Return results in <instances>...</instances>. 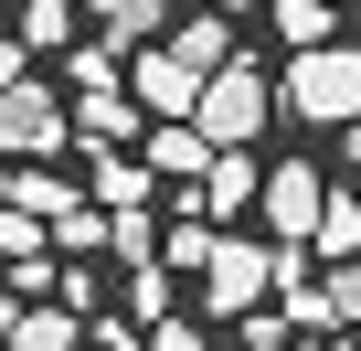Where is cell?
<instances>
[{
  "mask_svg": "<svg viewBox=\"0 0 361 351\" xmlns=\"http://www.w3.org/2000/svg\"><path fill=\"white\" fill-rule=\"evenodd\" d=\"M298 277H308V256H298V245L213 234V256H202V309H213V319H234V309H255V298H276V287H298Z\"/></svg>",
  "mask_w": 361,
  "mask_h": 351,
  "instance_id": "cell-1",
  "label": "cell"
},
{
  "mask_svg": "<svg viewBox=\"0 0 361 351\" xmlns=\"http://www.w3.org/2000/svg\"><path fill=\"white\" fill-rule=\"evenodd\" d=\"M276 107H287V117H308V128L361 117V54H350V43H298V54H287V75H276Z\"/></svg>",
  "mask_w": 361,
  "mask_h": 351,
  "instance_id": "cell-2",
  "label": "cell"
},
{
  "mask_svg": "<svg viewBox=\"0 0 361 351\" xmlns=\"http://www.w3.org/2000/svg\"><path fill=\"white\" fill-rule=\"evenodd\" d=\"M266 117H276V85L255 75V54H224V64L202 75V96H192V128H202L213 149H245V138H266Z\"/></svg>",
  "mask_w": 361,
  "mask_h": 351,
  "instance_id": "cell-3",
  "label": "cell"
},
{
  "mask_svg": "<svg viewBox=\"0 0 361 351\" xmlns=\"http://www.w3.org/2000/svg\"><path fill=\"white\" fill-rule=\"evenodd\" d=\"M64 149V96L54 85H0V160H54Z\"/></svg>",
  "mask_w": 361,
  "mask_h": 351,
  "instance_id": "cell-4",
  "label": "cell"
},
{
  "mask_svg": "<svg viewBox=\"0 0 361 351\" xmlns=\"http://www.w3.org/2000/svg\"><path fill=\"white\" fill-rule=\"evenodd\" d=\"M319 192H329V182H319L308 160L266 170V182H255V213H266V234H276V245H308V224H319Z\"/></svg>",
  "mask_w": 361,
  "mask_h": 351,
  "instance_id": "cell-5",
  "label": "cell"
},
{
  "mask_svg": "<svg viewBox=\"0 0 361 351\" xmlns=\"http://www.w3.org/2000/svg\"><path fill=\"white\" fill-rule=\"evenodd\" d=\"M149 117H138V96L128 85H85L75 107H64V149H128Z\"/></svg>",
  "mask_w": 361,
  "mask_h": 351,
  "instance_id": "cell-6",
  "label": "cell"
},
{
  "mask_svg": "<svg viewBox=\"0 0 361 351\" xmlns=\"http://www.w3.org/2000/svg\"><path fill=\"white\" fill-rule=\"evenodd\" d=\"M128 96H138V117H192V96H202V75L180 64L170 43H138V64H128Z\"/></svg>",
  "mask_w": 361,
  "mask_h": 351,
  "instance_id": "cell-7",
  "label": "cell"
},
{
  "mask_svg": "<svg viewBox=\"0 0 361 351\" xmlns=\"http://www.w3.org/2000/svg\"><path fill=\"white\" fill-rule=\"evenodd\" d=\"M287 319L350 330V319H361V256H329V277H298V287H287Z\"/></svg>",
  "mask_w": 361,
  "mask_h": 351,
  "instance_id": "cell-8",
  "label": "cell"
},
{
  "mask_svg": "<svg viewBox=\"0 0 361 351\" xmlns=\"http://www.w3.org/2000/svg\"><path fill=\"white\" fill-rule=\"evenodd\" d=\"M255 182H266V170H255V138H245V149H213V170L192 182V203H202V224H234V213L255 203Z\"/></svg>",
  "mask_w": 361,
  "mask_h": 351,
  "instance_id": "cell-9",
  "label": "cell"
},
{
  "mask_svg": "<svg viewBox=\"0 0 361 351\" xmlns=\"http://www.w3.org/2000/svg\"><path fill=\"white\" fill-rule=\"evenodd\" d=\"M138 138H149V182H202V170H213V138L192 117H149Z\"/></svg>",
  "mask_w": 361,
  "mask_h": 351,
  "instance_id": "cell-10",
  "label": "cell"
},
{
  "mask_svg": "<svg viewBox=\"0 0 361 351\" xmlns=\"http://www.w3.org/2000/svg\"><path fill=\"white\" fill-rule=\"evenodd\" d=\"M170 54L192 64V75H213L224 54H245V43H234V11H180V22H170Z\"/></svg>",
  "mask_w": 361,
  "mask_h": 351,
  "instance_id": "cell-11",
  "label": "cell"
},
{
  "mask_svg": "<svg viewBox=\"0 0 361 351\" xmlns=\"http://www.w3.org/2000/svg\"><path fill=\"white\" fill-rule=\"evenodd\" d=\"M75 160L96 170V192H106V213H117V203H149V192H159V182H149V160H128V149H75Z\"/></svg>",
  "mask_w": 361,
  "mask_h": 351,
  "instance_id": "cell-12",
  "label": "cell"
},
{
  "mask_svg": "<svg viewBox=\"0 0 361 351\" xmlns=\"http://www.w3.org/2000/svg\"><path fill=\"white\" fill-rule=\"evenodd\" d=\"M75 340H85V319H75L64 298H43V309L11 319V351H75Z\"/></svg>",
  "mask_w": 361,
  "mask_h": 351,
  "instance_id": "cell-13",
  "label": "cell"
},
{
  "mask_svg": "<svg viewBox=\"0 0 361 351\" xmlns=\"http://www.w3.org/2000/svg\"><path fill=\"white\" fill-rule=\"evenodd\" d=\"M308 245H319V256H361V192H319Z\"/></svg>",
  "mask_w": 361,
  "mask_h": 351,
  "instance_id": "cell-14",
  "label": "cell"
},
{
  "mask_svg": "<svg viewBox=\"0 0 361 351\" xmlns=\"http://www.w3.org/2000/svg\"><path fill=\"white\" fill-rule=\"evenodd\" d=\"M106 256H117V266H149V256H159V234H149V203H117V213H106Z\"/></svg>",
  "mask_w": 361,
  "mask_h": 351,
  "instance_id": "cell-15",
  "label": "cell"
},
{
  "mask_svg": "<svg viewBox=\"0 0 361 351\" xmlns=\"http://www.w3.org/2000/svg\"><path fill=\"white\" fill-rule=\"evenodd\" d=\"M0 203H22V213H43V224H54V213L75 203V182H54V170H11V192H0Z\"/></svg>",
  "mask_w": 361,
  "mask_h": 351,
  "instance_id": "cell-16",
  "label": "cell"
},
{
  "mask_svg": "<svg viewBox=\"0 0 361 351\" xmlns=\"http://www.w3.org/2000/svg\"><path fill=\"white\" fill-rule=\"evenodd\" d=\"M22 43H32V54L75 43V0H22Z\"/></svg>",
  "mask_w": 361,
  "mask_h": 351,
  "instance_id": "cell-17",
  "label": "cell"
},
{
  "mask_svg": "<svg viewBox=\"0 0 361 351\" xmlns=\"http://www.w3.org/2000/svg\"><path fill=\"white\" fill-rule=\"evenodd\" d=\"M43 234H54L64 256H96V245H106V213H85V203H64V213H54Z\"/></svg>",
  "mask_w": 361,
  "mask_h": 351,
  "instance_id": "cell-18",
  "label": "cell"
},
{
  "mask_svg": "<svg viewBox=\"0 0 361 351\" xmlns=\"http://www.w3.org/2000/svg\"><path fill=\"white\" fill-rule=\"evenodd\" d=\"M276 32H287V54L298 43H329V0H276Z\"/></svg>",
  "mask_w": 361,
  "mask_h": 351,
  "instance_id": "cell-19",
  "label": "cell"
},
{
  "mask_svg": "<svg viewBox=\"0 0 361 351\" xmlns=\"http://www.w3.org/2000/svg\"><path fill=\"white\" fill-rule=\"evenodd\" d=\"M202 256H213V224H202V213H192V224H180V234H170V245H159V266H170V277H192V266H202Z\"/></svg>",
  "mask_w": 361,
  "mask_h": 351,
  "instance_id": "cell-20",
  "label": "cell"
},
{
  "mask_svg": "<svg viewBox=\"0 0 361 351\" xmlns=\"http://www.w3.org/2000/svg\"><path fill=\"white\" fill-rule=\"evenodd\" d=\"M128 309H138V319H170V266H159V256L128 277Z\"/></svg>",
  "mask_w": 361,
  "mask_h": 351,
  "instance_id": "cell-21",
  "label": "cell"
},
{
  "mask_svg": "<svg viewBox=\"0 0 361 351\" xmlns=\"http://www.w3.org/2000/svg\"><path fill=\"white\" fill-rule=\"evenodd\" d=\"M43 298H64L75 319H96V277H85V266H54V287H43Z\"/></svg>",
  "mask_w": 361,
  "mask_h": 351,
  "instance_id": "cell-22",
  "label": "cell"
},
{
  "mask_svg": "<svg viewBox=\"0 0 361 351\" xmlns=\"http://www.w3.org/2000/svg\"><path fill=\"white\" fill-rule=\"evenodd\" d=\"M234 319H245V351H287V319H276L266 298H255V309H234Z\"/></svg>",
  "mask_w": 361,
  "mask_h": 351,
  "instance_id": "cell-23",
  "label": "cell"
},
{
  "mask_svg": "<svg viewBox=\"0 0 361 351\" xmlns=\"http://www.w3.org/2000/svg\"><path fill=\"white\" fill-rule=\"evenodd\" d=\"M138 351H213V340H202L192 319H149V340H138Z\"/></svg>",
  "mask_w": 361,
  "mask_h": 351,
  "instance_id": "cell-24",
  "label": "cell"
},
{
  "mask_svg": "<svg viewBox=\"0 0 361 351\" xmlns=\"http://www.w3.org/2000/svg\"><path fill=\"white\" fill-rule=\"evenodd\" d=\"M22 75H32V43H22V32H0V85H22Z\"/></svg>",
  "mask_w": 361,
  "mask_h": 351,
  "instance_id": "cell-25",
  "label": "cell"
},
{
  "mask_svg": "<svg viewBox=\"0 0 361 351\" xmlns=\"http://www.w3.org/2000/svg\"><path fill=\"white\" fill-rule=\"evenodd\" d=\"M75 351H128V319H96V340H75Z\"/></svg>",
  "mask_w": 361,
  "mask_h": 351,
  "instance_id": "cell-26",
  "label": "cell"
},
{
  "mask_svg": "<svg viewBox=\"0 0 361 351\" xmlns=\"http://www.w3.org/2000/svg\"><path fill=\"white\" fill-rule=\"evenodd\" d=\"M128 11V0H75V22H117Z\"/></svg>",
  "mask_w": 361,
  "mask_h": 351,
  "instance_id": "cell-27",
  "label": "cell"
},
{
  "mask_svg": "<svg viewBox=\"0 0 361 351\" xmlns=\"http://www.w3.org/2000/svg\"><path fill=\"white\" fill-rule=\"evenodd\" d=\"M340 160H350V170H361V117H340Z\"/></svg>",
  "mask_w": 361,
  "mask_h": 351,
  "instance_id": "cell-28",
  "label": "cell"
},
{
  "mask_svg": "<svg viewBox=\"0 0 361 351\" xmlns=\"http://www.w3.org/2000/svg\"><path fill=\"white\" fill-rule=\"evenodd\" d=\"M11 319H22V298H11V287H0V351H11Z\"/></svg>",
  "mask_w": 361,
  "mask_h": 351,
  "instance_id": "cell-29",
  "label": "cell"
},
{
  "mask_svg": "<svg viewBox=\"0 0 361 351\" xmlns=\"http://www.w3.org/2000/svg\"><path fill=\"white\" fill-rule=\"evenodd\" d=\"M0 192H11V160H0Z\"/></svg>",
  "mask_w": 361,
  "mask_h": 351,
  "instance_id": "cell-30",
  "label": "cell"
}]
</instances>
